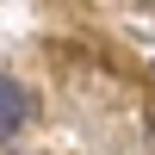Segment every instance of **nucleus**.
<instances>
[{"label": "nucleus", "mask_w": 155, "mask_h": 155, "mask_svg": "<svg viewBox=\"0 0 155 155\" xmlns=\"http://www.w3.org/2000/svg\"><path fill=\"white\" fill-rule=\"evenodd\" d=\"M25 118H31V93H25L12 74H0V143H12V137L25 130Z\"/></svg>", "instance_id": "obj_1"}]
</instances>
